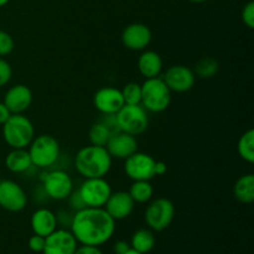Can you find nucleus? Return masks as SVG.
<instances>
[{"instance_id":"obj_30","label":"nucleus","mask_w":254,"mask_h":254,"mask_svg":"<svg viewBox=\"0 0 254 254\" xmlns=\"http://www.w3.org/2000/svg\"><path fill=\"white\" fill-rule=\"evenodd\" d=\"M12 77L11 64L5 59L0 57V88L6 86Z\"/></svg>"},{"instance_id":"obj_29","label":"nucleus","mask_w":254,"mask_h":254,"mask_svg":"<svg viewBox=\"0 0 254 254\" xmlns=\"http://www.w3.org/2000/svg\"><path fill=\"white\" fill-rule=\"evenodd\" d=\"M15 41L9 32L0 30V57H5L14 51Z\"/></svg>"},{"instance_id":"obj_20","label":"nucleus","mask_w":254,"mask_h":254,"mask_svg":"<svg viewBox=\"0 0 254 254\" xmlns=\"http://www.w3.org/2000/svg\"><path fill=\"white\" fill-rule=\"evenodd\" d=\"M164 62L160 55L153 50H143L138 59V71L145 79L159 77L163 72Z\"/></svg>"},{"instance_id":"obj_32","label":"nucleus","mask_w":254,"mask_h":254,"mask_svg":"<svg viewBox=\"0 0 254 254\" xmlns=\"http://www.w3.org/2000/svg\"><path fill=\"white\" fill-rule=\"evenodd\" d=\"M67 200H68V205L69 207H71V210H73L74 212H77V211H81L83 210V208H86V203H84V201L82 200L81 195H79L78 190H73L71 192V195L67 197Z\"/></svg>"},{"instance_id":"obj_38","label":"nucleus","mask_w":254,"mask_h":254,"mask_svg":"<svg viewBox=\"0 0 254 254\" xmlns=\"http://www.w3.org/2000/svg\"><path fill=\"white\" fill-rule=\"evenodd\" d=\"M124 254H143V253H139V252H136V251L131 250V248H130V250H129L128 252H127V253H124Z\"/></svg>"},{"instance_id":"obj_37","label":"nucleus","mask_w":254,"mask_h":254,"mask_svg":"<svg viewBox=\"0 0 254 254\" xmlns=\"http://www.w3.org/2000/svg\"><path fill=\"white\" fill-rule=\"evenodd\" d=\"M168 171V165L164 161H156L155 163V176H161Z\"/></svg>"},{"instance_id":"obj_28","label":"nucleus","mask_w":254,"mask_h":254,"mask_svg":"<svg viewBox=\"0 0 254 254\" xmlns=\"http://www.w3.org/2000/svg\"><path fill=\"white\" fill-rule=\"evenodd\" d=\"M122 96H123L124 104H140L141 101V84L136 82L127 83L121 89Z\"/></svg>"},{"instance_id":"obj_8","label":"nucleus","mask_w":254,"mask_h":254,"mask_svg":"<svg viewBox=\"0 0 254 254\" xmlns=\"http://www.w3.org/2000/svg\"><path fill=\"white\" fill-rule=\"evenodd\" d=\"M42 188L47 197L51 200H67L73 191V180L64 170H52L42 176Z\"/></svg>"},{"instance_id":"obj_19","label":"nucleus","mask_w":254,"mask_h":254,"mask_svg":"<svg viewBox=\"0 0 254 254\" xmlns=\"http://www.w3.org/2000/svg\"><path fill=\"white\" fill-rule=\"evenodd\" d=\"M30 225H31V230L34 232V235L47 237L55 230H57L59 222H57L56 215L51 210L42 207L32 213Z\"/></svg>"},{"instance_id":"obj_34","label":"nucleus","mask_w":254,"mask_h":254,"mask_svg":"<svg viewBox=\"0 0 254 254\" xmlns=\"http://www.w3.org/2000/svg\"><path fill=\"white\" fill-rule=\"evenodd\" d=\"M130 243H128L127 241H117L113 246V252L116 254H124L130 250Z\"/></svg>"},{"instance_id":"obj_25","label":"nucleus","mask_w":254,"mask_h":254,"mask_svg":"<svg viewBox=\"0 0 254 254\" xmlns=\"http://www.w3.org/2000/svg\"><path fill=\"white\" fill-rule=\"evenodd\" d=\"M238 155L241 156L242 160L246 163L253 164L254 163V130L248 129L247 131L241 135L240 140L237 144Z\"/></svg>"},{"instance_id":"obj_31","label":"nucleus","mask_w":254,"mask_h":254,"mask_svg":"<svg viewBox=\"0 0 254 254\" xmlns=\"http://www.w3.org/2000/svg\"><path fill=\"white\" fill-rule=\"evenodd\" d=\"M242 21L248 29H254V1H248L242 9Z\"/></svg>"},{"instance_id":"obj_21","label":"nucleus","mask_w":254,"mask_h":254,"mask_svg":"<svg viewBox=\"0 0 254 254\" xmlns=\"http://www.w3.org/2000/svg\"><path fill=\"white\" fill-rule=\"evenodd\" d=\"M5 166L14 174L26 173L32 166L29 151L26 149H11L5 158Z\"/></svg>"},{"instance_id":"obj_23","label":"nucleus","mask_w":254,"mask_h":254,"mask_svg":"<svg viewBox=\"0 0 254 254\" xmlns=\"http://www.w3.org/2000/svg\"><path fill=\"white\" fill-rule=\"evenodd\" d=\"M155 243V233L149 228H140V230L135 231L131 236L130 247L131 250L136 251V252L148 254L154 250Z\"/></svg>"},{"instance_id":"obj_27","label":"nucleus","mask_w":254,"mask_h":254,"mask_svg":"<svg viewBox=\"0 0 254 254\" xmlns=\"http://www.w3.org/2000/svg\"><path fill=\"white\" fill-rule=\"evenodd\" d=\"M218 69H220V64H218L217 60L212 59V57H203V59L198 60L197 64H195L193 73L200 78L208 79L215 77Z\"/></svg>"},{"instance_id":"obj_13","label":"nucleus","mask_w":254,"mask_h":254,"mask_svg":"<svg viewBox=\"0 0 254 254\" xmlns=\"http://www.w3.org/2000/svg\"><path fill=\"white\" fill-rule=\"evenodd\" d=\"M78 248V242L69 230H55L45 237L42 254H73Z\"/></svg>"},{"instance_id":"obj_7","label":"nucleus","mask_w":254,"mask_h":254,"mask_svg":"<svg viewBox=\"0 0 254 254\" xmlns=\"http://www.w3.org/2000/svg\"><path fill=\"white\" fill-rule=\"evenodd\" d=\"M175 218V206L169 198L159 197L150 201L144 212V221L149 230L161 232L173 223Z\"/></svg>"},{"instance_id":"obj_11","label":"nucleus","mask_w":254,"mask_h":254,"mask_svg":"<svg viewBox=\"0 0 254 254\" xmlns=\"http://www.w3.org/2000/svg\"><path fill=\"white\" fill-rule=\"evenodd\" d=\"M27 205L24 189L12 180H0V207L9 212H20Z\"/></svg>"},{"instance_id":"obj_36","label":"nucleus","mask_w":254,"mask_h":254,"mask_svg":"<svg viewBox=\"0 0 254 254\" xmlns=\"http://www.w3.org/2000/svg\"><path fill=\"white\" fill-rule=\"evenodd\" d=\"M10 116H11V113H10L9 109L6 108V106L2 102H0V126H2L9 119Z\"/></svg>"},{"instance_id":"obj_35","label":"nucleus","mask_w":254,"mask_h":254,"mask_svg":"<svg viewBox=\"0 0 254 254\" xmlns=\"http://www.w3.org/2000/svg\"><path fill=\"white\" fill-rule=\"evenodd\" d=\"M73 254H103L99 247H93V246H78L76 252Z\"/></svg>"},{"instance_id":"obj_24","label":"nucleus","mask_w":254,"mask_h":254,"mask_svg":"<svg viewBox=\"0 0 254 254\" xmlns=\"http://www.w3.org/2000/svg\"><path fill=\"white\" fill-rule=\"evenodd\" d=\"M128 192L135 203H146L153 198L154 188L150 181H133Z\"/></svg>"},{"instance_id":"obj_5","label":"nucleus","mask_w":254,"mask_h":254,"mask_svg":"<svg viewBox=\"0 0 254 254\" xmlns=\"http://www.w3.org/2000/svg\"><path fill=\"white\" fill-rule=\"evenodd\" d=\"M29 154L32 165L40 169H46L54 165L60 158V144L56 138L50 134H41L32 139L30 143Z\"/></svg>"},{"instance_id":"obj_18","label":"nucleus","mask_w":254,"mask_h":254,"mask_svg":"<svg viewBox=\"0 0 254 254\" xmlns=\"http://www.w3.org/2000/svg\"><path fill=\"white\" fill-rule=\"evenodd\" d=\"M134 206L135 202L128 191H116V192L112 191L103 208L114 221H121L126 220L131 215Z\"/></svg>"},{"instance_id":"obj_4","label":"nucleus","mask_w":254,"mask_h":254,"mask_svg":"<svg viewBox=\"0 0 254 254\" xmlns=\"http://www.w3.org/2000/svg\"><path fill=\"white\" fill-rule=\"evenodd\" d=\"M171 93L161 77L148 78L141 83L140 104L146 112L161 113L170 106Z\"/></svg>"},{"instance_id":"obj_15","label":"nucleus","mask_w":254,"mask_h":254,"mask_svg":"<svg viewBox=\"0 0 254 254\" xmlns=\"http://www.w3.org/2000/svg\"><path fill=\"white\" fill-rule=\"evenodd\" d=\"M93 106L104 116H113L124 106L121 89L116 87H102L94 93Z\"/></svg>"},{"instance_id":"obj_17","label":"nucleus","mask_w":254,"mask_h":254,"mask_svg":"<svg viewBox=\"0 0 254 254\" xmlns=\"http://www.w3.org/2000/svg\"><path fill=\"white\" fill-rule=\"evenodd\" d=\"M32 91L26 84H14L4 94L2 103L11 114H24L32 103Z\"/></svg>"},{"instance_id":"obj_3","label":"nucleus","mask_w":254,"mask_h":254,"mask_svg":"<svg viewBox=\"0 0 254 254\" xmlns=\"http://www.w3.org/2000/svg\"><path fill=\"white\" fill-rule=\"evenodd\" d=\"M2 138L11 149H26L35 138L34 124L24 114H11L2 124Z\"/></svg>"},{"instance_id":"obj_1","label":"nucleus","mask_w":254,"mask_h":254,"mask_svg":"<svg viewBox=\"0 0 254 254\" xmlns=\"http://www.w3.org/2000/svg\"><path fill=\"white\" fill-rule=\"evenodd\" d=\"M69 231L78 245L101 247L113 237L116 221L103 207H86L72 216Z\"/></svg>"},{"instance_id":"obj_2","label":"nucleus","mask_w":254,"mask_h":254,"mask_svg":"<svg viewBox=\"0 0 254 254\" xmlns=\"http://www.w3.org/2000/svg\"><path fill=\"white\" fill-rule=\"evenodd\" d=\"M113 158L106 146L88 145L79 149L74 156L77 173L84 179L104 178L109 173Z\"/></svg>"},{"instance_id":"obj_22","label":"nucleus","mask_w":254,"mask_h":254,"mask_svg":"<svg viewBox=\"0 0 254 254\" xmlns=\"http://www.w3.org/2000/svg\"><path fill=\"white\" fill-rule=\"evenodd\" d=\"M233 193L236 200L241 203L250 205L254 201V175L245 174L237 179L233 186Z\"/></svg>"},{"instance_id":"obj_14","label":"nucleus","mask_w":254,"mask_h":254,"mask_svg":"<svg viewBox=\"0 0 254 254\" xmlns=\"http://www.w3.org/2000/svg\"><path fill=\"white\" fill-rule=\"evenodd\" d=\"M121 39L126 49L130 51H143L150 45L153 34L146 25L141 22H133L126 26Z\"/></svg>"},{"instance_id":"obj_40","label":"nucleus","mask_w":254,"mask_h":254,"mask_svg":"<svg viewBox=\"0 0 254 254\" xmlns=\"http://www.w3.org/2000/svg\"><path fill=\"white\" fill-rule=\"evenodd\" d=\"M189 1H191V2H205V1H207V0H189Z\"/></svg>"},{"instance_id":"obj_26","label":"nucleus","mask_w":254,"mask_h":254,"mask_svg":"<svg viewBox=\"0 0 254 254\" xmlns=\"http://www.w3.org/2000/svg\"><path fill=\"white\" fill-rule=\"evenodd\" d=\"M112 133H114V131L104 122H97L89 129V141H91L92 145L106 146Z\"/></svg>"},{"instance_id":"obj_41","label":"nucleus","mask_w":254,"mask_h":254,"mask_svg":"<svg viewBox=\"0 0 254 254\" xmlns=\"http://www.w3.org/2000/svg\"><path fill=\"white\" fill-rule=\"evenodd\" d=\"M0 180H1V178H0Z\"/></svg>"},{"instance_id":"obj_33","label":"nucleus","mask_w":254,"mask_h":254,"mask_svg":"<svg viewBox=\"0 0 254 254\" xmlns=\"http://www.w3.org/2000/svg\"><path fill=\"white\" fill-rule=\"evenodd\" d=\"M45 247V237L39 235H34L29 240V248L35 253H42Z\"/></svg>"},{"instance_id":"obj_16","label":"nucleus","mask_w":254,"mask_h":254,"mask_svg":"<svg viewBox=\"0 0 254 254\" xmlns=\"http://www.w3.org/2000/svg\"><path fill=\"white\" fill-rule=\"evenodd\" d=\"M106 148L108 153L111 154L112 158L119 159V160H126L127 158L133 155L135 151H138L139 144L134 135L117 130L112 133Z\"/></svg>"},{"instance_id":"obj_10","label":"nucleus","mask_w":254,"mask_h":254,"mask_svg":"<svg viewBox=\"0 0 254 254\" xmlns=\"http://www.w3.org/2000/svg\"><path fill=\"white\" fill-rule=\"evenodd\" d=\"M155 159L149 154L135 151L124 160V171L133 181H150L155 178Z\"/></svg>"},{"instance_id":"obj_12","label":"nucleus","mask_w":254,"mask_h":254,"mask_svg":"<svg viewBox=\"0 0 254 254\" xmlns=\"http://www.w3.org/2000/svg\"><path fill=\"white\" fill-rule=\"evenodd\" d=\"M171 92L185 93L195 86L196 76L193 69L184 64H174L169 67L161 77Z\"/></svg>"},{"instance_id":"obj_39","label":"nucleus","mask_w":254,"mask_h":254,"mask_svg":"<svg viewBox=\"0 0 254 254\" xmlns=\"http://www.w3.org/2000/svg\"><path fill=\"white\" fill-rule=\"evenodd\" d=\"M9 1L10 0H0V7L4 6V5H6Z\"/></svg>"},{"instance_id":"obj_6","label":"nucleus","mask_w":254,"mask_h":254,"mask_svg":"<svg viewBox=\"0 0 254 254\" xmlns=\"http://www.w3.org/2000/svg\"><path fill=\"white\" fill-rule=\"evenodd\" d=\"M118 130L136 136L143 134L149 126L148 112L141 104H124L116 114Z\"/></svg>"},{"instance_id":"obj_9","label":"nucleus","mask_w":254,"mask_h":254,"mask_svg":"<svg viewBox=\"0 0 254 254\" xmlns=\"http://www.w3.org/2000/svg\"><path fill=\"white\" fill-rule=\"evenodd\" d=\"M77 190L87 207H103L112 193L111 184L104 178L84 179Z\"/></svg>"}]
</instances>
